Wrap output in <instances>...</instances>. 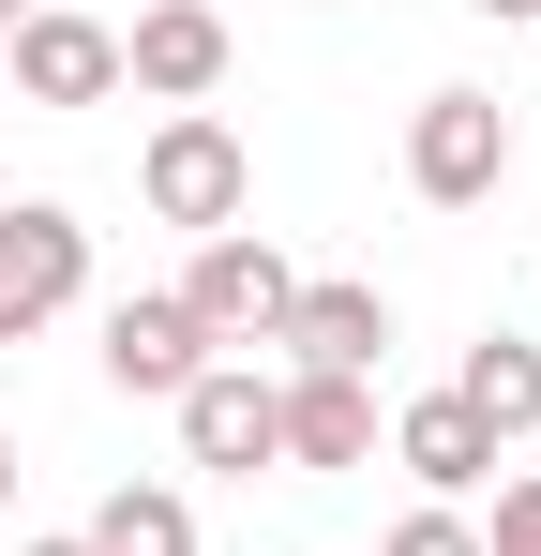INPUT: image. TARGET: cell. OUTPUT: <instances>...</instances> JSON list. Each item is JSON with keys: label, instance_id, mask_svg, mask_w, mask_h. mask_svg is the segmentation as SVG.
<instances>
[{"label": "cell", "instance_id": "obj_13", "mask_svg": "<svg viewBox=\"0 0 541 556\" xmlns=\"http://www.w3.org/2000/svg\"><path fill=\"white\" fill-rule=\"evenodd\" d=\"M76 542L90 556H196V496H180V481H121Z\"/></svg>", "mask_w": 541, "mask_h": 556}, {"label": "cell", "instance_id": "obj_9", "mask_svg": "<svg viewBox=\"0 0 541 556\" xmlns=\"http://www.w3.org/2000/svg\"><path fill=\"white\" fill-rule=\"evenodd\" d=\"M270 346H286V376H376L391 362V301H376V286H301V301H286V331H270Z\"/></svg>", "mask_w": 541, "mask_h": 556}, {"label": "cell", "instance_id": "obj_6", "mask_svg": "<svg viewBox=\"0 0 541 556\" xmlns=\"http://www.w3.org/2000/svg\"><path fill=\"white\" fill-rule=\"evenodd\" d=\"M180 452L211 466V481H256V466H286V391H270L256 362H211L196 391H180Z\"/></svg>", "mask_w": 541, "mask_h": 556}, {"label": "cell", "instance_id": "obj_7", "mask_svg": "<svg viewBox=\"0 0 541 556\" xmlns=\"http://www.w3.org/2000/svg\"><path fill=\"white\" fill-rule=\"evenodd\" d=\"M211 376V331L180 316V286H136V301H105V391H136V406H180Z\"/></svg>", "mask_w": 541, "mask_h": 556}, {"label": "cell", "instance_id": "obj_19", "mask_svg": "<svg viewBox=\"0 0 541 556\" xmlns=\"http://www.w3.org/2000/svg\"><path fill=\"white\" fill-rule=\"evenodd\" d=\"M15 15H46V0H0V30H15Z\"/></svg>", "mask_w": 541, "mask_h": 556}, {"label": "cell", "instance_id": "obj_1", "mask_svg": "<svg viewBox=\"0 0 541 556\" xmlns=\"http://www.w3.org/2000/svg\"><path fill=\"white\" fill-rule=\"evenodd\" d=\"M136 195H151V226H196V241H211V226L256 211V151H241L211 105H166L151 151H136Z\"/></svg>", "mask_w": 541, "mask_h": 556}, {"label": "cell", "instance_id": "obj_17", "mask_svg": "<svg viewBox=\"0 0 541 556\" xmlns=\"http://www.w3.org/2000/svg\"><path fill=\"white\" fill-rule=\"evenodd\" d=\"M466 15H541V0H466Z\"/></svg>", "mask_w": 541, "mask_h": 556}, {"label": "cell", "instance_id": "obj_4", "mask_svg": "<svg viewBox=\"0 0 541 556\" xmlns=\"http://www.w3.org/2000/svg\"><path fill=\"white\" fill-rule=\"evenodd\" d=\"M286 301H301V271L270 256L256 226H211V241H196V271H180V316H196L211 346H270V331H286Z\"/></svg>", "mask_w": 541, "mask_h": 556}, {"label": "cell", "instance_id": "obj_15", "mask_svg": "<svg viewBox=\"0 0 541 556\" xmlns=\"http://www.w3.org/2000/svg\"><path fill=\"white\" fill-rule=\"evenodd\" d=\"M481 556H541V466H527V481H496V527H481Z\"/></svg>", "mask_w": 541, "mask_h": 556}, {"label": "cell", "instance_id": "obj_12", "mask_svg": "<svg viewBox=\"0 0 541 556\" xmlns=\"http://www.w3.org/2000/svg\"><path fill=\"white\" fill-rule=\"evenodd\" d=\"M451 406H466L496 452H512V437H541V346H527V331H481V346L451 362Z\"/></svg>", "mask_w": 541, "mask_h": 556}, {"label": "cell", "instance_id": "obj_10", "mask_svg": "<svg viewBox=\"0 0 541 556\" xmlns=\"http://www.w3.org/2000/svg\"><path fill=\"white\" fill-rule=\"evenodd\" d=\"M376 437H391V466H406V481H422L437 511H451V496H481V481H496V437H481V421H466L451 391H422V406H391Z\"/></svg>", "mask_w": 541, "mask_h": 556}, {"label": "cell", "instance_id": "obj_3", "mask_svg": "<svg viewBox=\"0 0 541 556\" xmlns=\"http://www.w3.org/2000/svg\"><path fill=\"white\" fill-rule=\"evenodd\" d=\"M90 301V226L61 195H30V211H0V346H30L46 316H76Z\"/></svg>", "mask_w": 541, "mask_h": 556}, {"label": "cell", "instance_id": "obj_14", "mask_svg": "<svg viewBox=\"0 0 541 556\" xmlns=\"http://www.w3.org/2000/svg\"><path fill=\"white\" fill-rule=\"evenodd\" d=\"M376 556H481V527H466V511H437V496H422V511H406V527H391V542Z\"/></svg>", "mask_w": 541, "mask_h": 556}, {"label": "cell", "instance_id": "obj_16", "mask_svg": "<svg viewBox=\"0 0 541 556\" xmlns=\"http://www.w3.org/2000/svg\"><path fill=\"white\" fill-rule=\"evenodd\" d=\"M15 556H90V542H76V527H46V542H15Z\"/></svg>", "mask_w": 541, "mask_h": 556}, {"label": "cell", "instance_id": "obj_5", "mask_svg": "<svg viewBox=\"0 0 541 556\" xmlns=\"http://www.w3.org/2000/svg\"><path fill=\"white\" fill-rule=\"evenodd\" d=\"M0 91H15V105H105V91H121V30L76 15V0L15 15V30H0Z\"/></svg>", "mask_w": 541, "mask_h": 556}, {"label": "cell", "instance_id": "obj_18", "mask_svg": "<svg viewBox=\"0 0 541 556\" xmlns=\"http://www.w3.org/2000/svg\"><path fill=\"white\" fill-rule=\"evenodd\" d=\"M0 511H15V437H0Z\"/></svg>", "mask_w": 541, "mask_h": 556}, {"label": "cell", "instance_id": "obj_2", "mask_svg": "<svg viewBox=\"0 0 541 556\" xmlns=\"http://www.w3.org/2000/svg\"><path fill=\"white\" fill-rule=\"evenodd\" d=\"M496 181H512V105L496 91H422V121H406V195H422V211H481Z\"/></svg>", "mask_w": 541, "mask_h": 556}, {"label": "cell", "instance_id": "obj_11", "mask_svg": "<svg viewBox=\"0 0 541 556\" xmlns=\"http://www.w3.org/2000/svg\"><path fill=\"white\" fill-rule=\"evenodd\" d=\"M286 391V466H376V376H270Z\"/></svg>", "mask_w": 541, "mask_h": 556}, {"label": "cell", "instance_id": "obj_8", "mask_svg": "<svg viewBox=\"0 0 541 556\" xmlns=\"http://www.w3.org/2000/svg\"><path fill=\"white\" fill-rule=\"evenodd\" d=\"M121 76L151 105H211L226 91V15H211V0H151V15L121 30Z\"/></svg>", "mask_w": 541, "mask_h": 556}]
</instances>
